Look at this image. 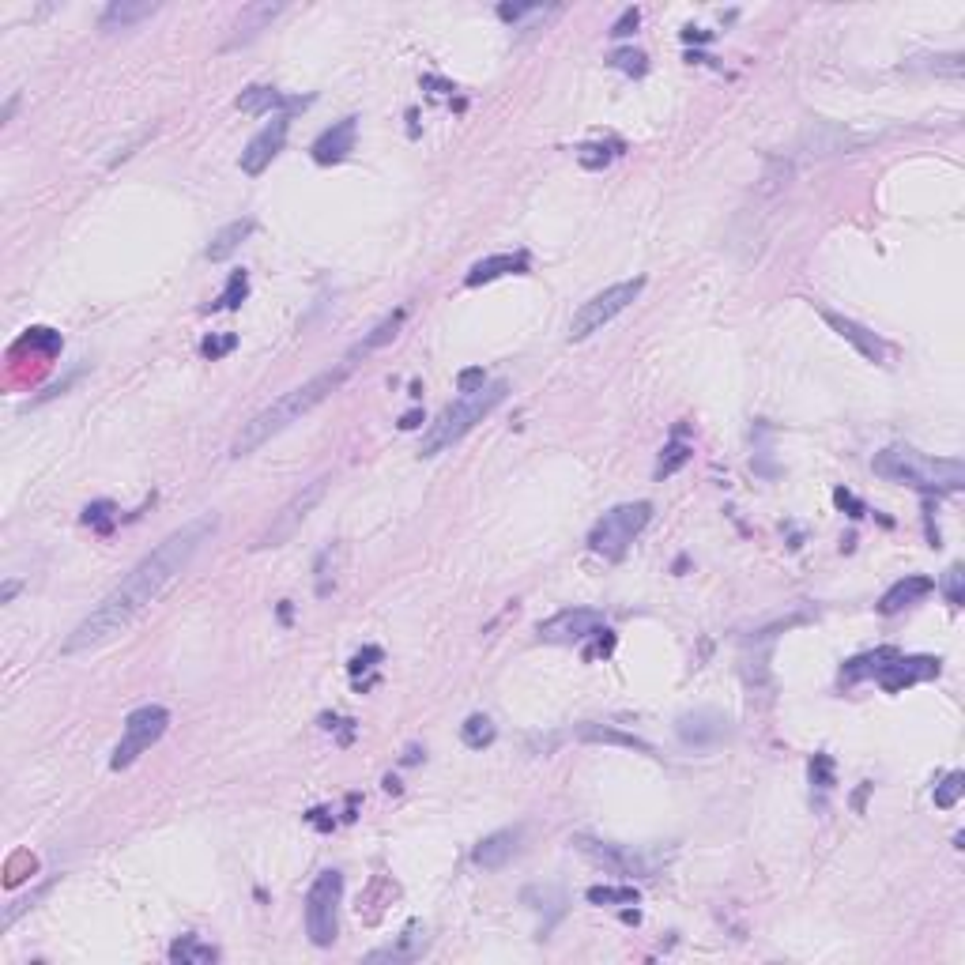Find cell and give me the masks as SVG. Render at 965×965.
Segmentation results:
<instances>
[{
	"label": "cell",
	"mask_w": 965,
	"mask_h": 965,
	"mask_svg": "<svg viewBox=\"0 0 965 965\" xmlns=\"http://www.w3.org/2000/svg\"><path fill=\"white\" fill-rule=\"evenodd\" d=\"M524 901H540V905H532L536 913H543V909H551V916H562V905H566V898H562V890L558 886H528L521 894Z\"/></svg>",
	"instance_id": "8d00e7d4"
},
{
	"label": "cell",
	"mask_w": 965,
	"mask_h": 965,
	"mask_svg": "<svg viewBox=\"0 0 965 965\" xmlns=\"http://www.w3.org/2000/svg\"><path fill=\"white\" fill-rule=\"evenodd\" d=\"M16 106H19V95H16V91H12V95H8V102H4V114H0V125H8V121H12V114H16Z\"/></svg>",
	"instance_id": "f907efd6"
},
{
	"label": "cell",
	"mask_w": 965,
	"mask_h": 965,
	"mask_svg": "<svg viewBox=\"0 0 965 965\" xmlns=\"http://www.w3.org/2000/svg\"><path fill=\"white\" fill-rule=\"evenodd\" d=\"M426 943H430V935H426V928L419 924V920H411L404 932L396 935V943H389V947H377L366 954V962H415V958H423Z\"/></svg>",
	"instance_id": "d6986e66"
},
{
	"label": "cell",
	"mask_w": 965,
	"mask_h": 965,
	"mask_svg": "<svg viewBox=\"0 0 965 965\" xmlns=\"http://www.w3.org/2000/svg\"><path fill=\"white\" fill-rule=\"evenodd\" d=\"M355 136H359V117H344L336 125H328L317 140H313V163L317 166H336L344 163L347 155L355 151Z\"/></svg>",
	"instance_id": "e0dca14e"
},
{
	"label": "cell",
	"mask_w": 965,
	"mask_h": 965,
	"mask_svg": "<svg viewBox=\"0 0 965 965\" xmlns=\"http://www.w3.org/2000/svg\"><path fill=\"white\" fill-rule=\"evenodd\" d=\"M155 12H159V4H151V0H110L102 8L99 27L102 31H129L136 23L151 19Z\"/></svg>",
	"instance_id": "cb8c5ba5"
},
{
	"label": "cell",
	"mask_w": 965,
	"mask_h": 965,
	"mask_svg": "<svg viewBox=\"0 0 965 965\" xmlns=\"http://www.w3.org/2000/svg\"><path fill=\"white\" fill-rule=\"evenodd\" d=\"M114 513H117L114 502H91V506L83 509V524H91L95 532H110V528L117 524Z\"/></svg>",
	"instance_id": "ab89813d"
},
{
	"label": "cell",
	"mask_w": 965,
	"mask_h": 965,
	"mask_svg": "<svg viewBox=\"0 0 965 965\" xmlns=\"http://www.w3.org/2000/svg\"><path fill=\"white\" fill-rule=\"evenodd\" d=\"M219 532V517L215 513H200L189 524H181L178 532H170L148 558H140L121 585L102 596V604L91 607V615H83L80 626L72 630L61 645L65 656H80L91 649H102L114 638H121L132 622L140 619L159 596H163L181 573L193 566V558L200 555V547Z\"/></svg>",
	"instance_id": "6da1fadb"
},
{
	"label": "cell",
	"mask_w": 965,
	"mask_h": 965,
	"mask_svg": "<svg viewBox=\"0 0 965 965\" xmlns=\"http://www.w3.org/2000/svg\"><path fill=\"white\" fill-rule=\"evenodd\" d=\"M867 136H852L849 129H837V125H822V121H815L811 129L803 132V148L811 151V155H841V151L849 148H860Z\"/></svg>",
	"instance_id": "7402d4cb"
},
{
	"label": "cell",
	"mask_w": 965,
	"mask_h": 965,
	"mask_svg": "<svg viewBox=\"0 0 965 965\" xmlns=\"http://www.w3.org/2000/svg\"><path fill=\"white\" fill-rule=\"evenodd\" d=\"M619 148V144H615ZM611 148V144H585V148H577V163L585 166V170H604L619 151Z\"/></svg>",
	"instance_id": "f35d334b"
},
{
	"label": "cell",
	"mask_w": 965,
	"mask_h": 965,
	"mask_svg": "<svg viewBox=\"0 0 965 965\" xmlns=\"http://www.w3.org/2000/svg\"><path fill=\"white\" fill-rule=\"evenodd\" d=\"M962 792H965V773H962V769H950L947 777H943V781L935 785V792H932V796H935V807L950 811L954 803L962 800Z\"/></svg>",
	"instance_id": "d590c367"
},
{
	"label": "cell",
	"mask_w": 965,
	"mask_h": 965,
	"mask_svg": "<svg viewBox=\"0 0 965 965\" xmlns=\"http://www.w3.org/2000/svg\"><path fill=\"white\" fill-rule=\"evenodd\" d=\"M834 502H837V506H841V509L849 506V509H852V517H860V513H864V506H860V498H856V494H849V491H834Z\"/></svg>",
	"instance_id": "c3c4849f"
},
{
	"label": "cell",
	"mask_w": 965,
	"mask_h": 965,
	"mask_svg": "<svg viewBox=\"0 0 965 965\" xmlns=\"http://www.w3.org/2000/svg\"><path fill=\"white\" fill-rule=\"evenodd\" d=\"M607 630L604 611L596 607H566L551 619H543L536 626V638L547 641V645H581V641L596 638Z\"/></svg>",
	"instance_id": "30bf717a"
},
{
	"label": "cell",
	"mask_w": 965,
	"mask_h": 965,
	"mask_svg": "<svg viewBox=\"0 0 965 965\" xmlns=\"http://www.w3.org/2000/svg\"><path fill=\"white\" fill-rule=\"evenodd\" d=\"M871 472L886 483L916 487L924 494H954L965 487V468L958 457H928L913 445H890L883 453H875Z\"/></svg>",
	"instance_id": "3957f363"
},
{
	"label": "cell",
	"mask_w": 965,
	"mask_h": 965,
	"mask_svg": "<svg viewBox=\"0 0 965 965\" xmlns=\"http://www.w3.org/2000/svg\"><path fill=\"white\" fill-rule=\"evenodd\" d=\"M811 781H815L818 788L834 785V762H830V754H815V758H811Z\"/></svg>",
	"instance_id": "7bdbcfd3"
},
{
	"label": "cell",
	"mask_w": 965,
	"mask_h": 965,
	"mask_svg": "<svg viewBox=\"0 0 965 965\" xmlns=\"http://www.w3.org/2000/svg\"><path fill=\"white\" fill-rule=\"evenodd\" d=\"M570 845L581 852V856H589L592 864L607 867V871H615V875H653V860H649L645 852L630 849V845L600 841V837H589V834H577Z\"/></svg>",
	"instance_id": "8fae6325"
},
{
	"label": "cell",
	"mask_w": 965,
	"mask_h": 965,
	"mask_svg": "<svg viewBox=\"0 0 965 965\" xmlns=\"http://www.w3.org/2000/svg\"><path fill=\"white\" fill-rule=\"evenodd\" d=\"M385 792H400V781H396V777H385Z\"/></svg>",
	"instance_id": "11a10c76"
},
{
	"label": "cell",
	"mask_w": 965,
	"mask_h": 965,
	"mask_svg": "<svg viewBox=\"0 0 965 965\" xmlns=\"http://www.w3.org/2000/svg\"><path fill=\"white\" fill-rule=\"evenodd\" d=\"M928 592H935V581L932 577H924V573H909V577H901V581H894L890 589L883 592V600H879V611L883 615H898V611H905V607L920 604Z\"/></svg>",
	"instance_id": "ffe728a7"
},
{
	"label": "cell",
	"mask_w": 965,
	"mask_h": 965,
	"mask_svg": "<svg viewBox=\"0 0 965 965\" xmlns=\"http://www.w3.org/2000/svg\"><path fill=\"white\" fill-rule=\"evenodd\" d=\"M374 660H381V649L377 645H370V649H362L355 660H351V675H359V671H366V668H374Z\"/></svg>",
	"instance_id": "7dc6e473"
},
{
	"label": "cell",
	"mask_w": 965,
	"mask_h": 965,
	"mask_svg": "<svg viewBox=\"0 0 965 965\" xmlns=\"http://www.w3.org/2000/svg\"><path fill=\"white\" fill-rule=\"evenodd\" d=\"M509 396V381L506 377H498V381H487L479 393H468L460 396L457 404H449V408L434 419V423L426 426L423 434V445H419V457H438V453H445L449 445H457L460 438H468L475 426L483 423L487 415H491L498 404H506Z\"/></svg>",
	"instance_id": "277c9868"
},
{
	"label": "cell",
	"mask_w": 965,
	"mask_h": 965,
	"mask_svg": "<svg viewBox=\"0 0 965 965\" xmlns=\"http://www.w3.org/2000/svg\"><path fill=\"white\" fill-rule=\"evenodd\" d=\"M170 728V709L166 705H140L125 717L121 743L110 754V769H129L140 754H148Z\"/></svg>",
	"instance_id": "ba28073f"
},
{
	"label": "cell",
	"mask_w": 965,
	"mask_h": 965,
	"mask_svg": "<svg viewBox=\"0 0 965 965\" xmlns=\"http://www.w3.org/2000/svg\"><path fill=\"white\" fill-rule=\"evenodd\" d=\"M310 99H287L283 91H276V87H261V83H253V87H246L238 99H234V106L242 110V114H253V117H264V114H276V110H295V106H306Z\"/></svg>",
	"instance_id": "603a6c76"
},
{
	"label": "cell",
	"mask_w": 965,
	"mask_h": 965,
	"mask_svg": "<svg viewBox=\"0 0 965 965\" xmlns=\"http://www.w3.org/2000/svg\"><path fill=\"white\" fill-rule=\"evenodd\" d=\"M340 901H344V875L321 871L306 890V935L313 947H332L340 932Z\"/></svg>",
	"instance_id": "8992f818"
},
{
	"label": "cell",
	"mask_w": 965,
	"mask_h": 965,
	"mask_svg": "<svg viewBox=\"0 0 965 965\" xmlns=\"http://www.w3.org/2000/svg\"><path fill=\"white\" fill-rule=\"evenodd\" d=\"M19 589H23V585L8 577V581H4V589H0V604H12V600H16V592H19Z\"/></svg>",
	"instance_id": "681fc988"
},
{
	"label": "cell",
	"mask_w": 965,
	"mask_h": 965,
	"mask_svg": "<svg viewBox=\"0 0 965 965\" xmlns=\"http://www.w3.org/2000/svg\"><path fill=\"white\" fill-rule=\"evenodd\" d=\"M532 12H540L536 4H498V16L506 19V23H517V19L532 16Z\"/></svg>",
	"instance_id": "bcb514c9"
},
{
	"label": "cell",
	"mask_w": 965,
	"mask_h": 965,
	"mask_svg": "<svg viewBox=\"0 0 965 965\" xmlns=\"http://www.w3.org/2000/svg\"><path fill=\"white\" fill-rule=\"evenodd\" d=\"M641 291H645V276H634V279H622V283H611L600 295H592L589 302H581V310L573 313L570 321V340H589L592 332L611 325L619 313H626L638 302Z\"/></svg>",
	"instance_id": "52a82bcc"
},
{
	"label": "cell",
	"mask_w": 965,
	"mask_h": 965,
	"mask_svg": "<svg viewBox=\"0 0 965 965\" xmlns=\"http://www.w3.org/2000/svg\"><path fill=\"white\" fill-rule=\"evenodd\" d=\"M287 132H291V117L287 114H276L268 125H264L253 140L246 144V151H242V174H249V178H261L268 166L279 159V151L287 148Z\"/></svg>",
	"instance_id": "7c38bea8"
},
{
	"label": "cell",
	"mask_w": 965,
	"mask_h": 965,
	"mask_svg": "<svg viewBox=\"0 0 965 965\" xmlns=\"http://www.w3.org/2000/svg\"><path fill=\"white\" fill-rule=\"evenodd\" d=\"M166 958L174 965H212L219 962V950L212 943H204L200 935H178L166 950Z\"/></svg>",
	"instance_id": "83f0119b"
},
{
	"label": "cell",
	"mask_w": 965,
	"mask_h": 965,
	"mask_svg": "<svg viewBox=\"0 0 965 965\" xmlns=\"http://www.w3.org/2000/svg\"><path fill=\"white\" fill-rule=\"evenodd\" d=\"M419 423H423V415H419V411H408V415L400 419V426H404V430H415Z\"/></svg>",
	"instance_id": "f5cc1de1"
},
{
	"label": "cell",
	"mask_w": 965,
	"mask_h": 965,
	"mask_svg": "<svg viewBox=\"0 0 965 965\" xmlns=\"http://www.w3.org/2000/svg\"><path fill=\"white\" fill-rule=\"evenodd\" d=\"M577 739H585V743H607V747H622V751H638L656 758L653 743H645V739L634 736V732H619V728H611V724H581V728H577Z\"/></svg>",
	"instance_id": "484cf974"
},
{
	"label": "cell",
	"mask_w": 965,
	"mask_h": 965,
	"mask_svg": "<svg viewBox=\"0 0 965 965\" xmlns=\"http://www.w3.org/2000/svg\"><path fill=\"white\" fill-rule=\"evenodd\" d=\"M690 449L687 442H683V430H675V438H671L668 445H664V453H660V464H656V479H668V475H675L683 464L690 460Z\"/></svg>",
	"instance_id": "1f68e13d"
},
{
	"label": "cell",
	"mask_w": 965,
	"mask_h": 965,
	"mask_svg": "<svg viewBox=\"0 0 965 965\" xmlns=\"http://www.w3.org/2000/svg\"><path fill=\"white\" fill-rule=\"evenodd\" d=\"M246 295H249V272L246 268H234L227 279V287H223V295L215 298L208 310H238V306L246 302Z\"/></svg>",
	"instance_id": "d6a6232c"
},
{
	"label": "cell",
	"mask_w": 965,
	"mask_h": 965,
	"mask_svg": "<svg viewBox=\"0 0 965 965\" xmlns=\"http://www.w3.org/2000/svg\"><path fill=\"white\" fill-rule=\"evenodd\" d=\"M457 385H460V393L468 396V393H479L483 385H487V374H483V366H472V370H464V374L457 377Z\"/></svg>",
	"instance_id": "f6af8a7d"
},
{
	"label": "cell",
	"mask_w": 965,
	"mask_h": 965,
	"mask_svg": "<svg viewBox=\"0 0 965 965\" xmlns=\"http://www.w3.org/2000/svg\"><path fill=\"white\" fill-rule=\"evenodd\" d=\"M939 589H943V596H947L950 607H962L965 604V570H962V566H950Z\"/></svg>",
	"instance_id": "60d3db41"
},
{
	"label": "cell",
	"mask_w": 965,
	"mask_h": 965,
	"mask_svg": "<svg viewBox=\"0 0 965 965\" xmlns=\"http://www.w3.org/2000/svg\"><path fill=\"white\" fill-rule=\"evenodd\" d=\"M898 656V649H875V653H864V656H852L849 664L841 668V679L845 683H860V679H875L879 675V668H883L886 660H894Z\"/></svg>",
	"instance_id": "f546056e"
},
{
	"label": "cell",
	"mask_w": 965,
	"mask_h": 965,
	"mask_svg": "<svg viewBox=\"0 0 965 965\" xmlns=\"http://www.w3.org/2000/svg\"><path fill=\"white\" fill-rule=\"evenodd\" d=\"M404 321H408V306H400V310H393V313H389V317H385V321H377V325L370 328L366 336H362L359 344H355V347H351V351H347V362L355 366V359H366V355H374L377 347L393 344L396 336H400V328H404Z\"/></svg>",
	"instance_id": "d4e9b609"
},
{
	"label": "cell",
	"mask_w": 965,
	"mask_h": 965,
	"mask_svg": "<svg viewBox=\"0 0 965 965\" xmlns=\"http://www.w3.org/2000/svg\"><path fill=\"white\" fill-rule=\"evenodd\" d=\"M607 65L626 72V76H645V72H649V57L641 50H615L607 57Z\"/></svg>",
	"instance_id": "74e56055"
},
{
	"label": "cell",
	"mask_w": 965,
	"mask_h": 965,
	"mask_svg": "<svg viewBox=\"0 0 965 965\" xmlns=\"http://www.w3.org/2000/svg\"><path fill=\"white\" fill-rule=\"evenodd\" d=\"M521 845V826H506V830H494L472 849V864L483 871H502L513 860V852Z\"/></svg>",
	"instance_id": "ac0fdd59"
},
{
	"label": "cell",
	"mask_w": 965,
	"mask_h": 965,
	"mask_svg": "<svg viewBox=\"0 0 965 965\" xmlns=\"http://www.w3.org/2000/svg\"><path fill=\"white\" fill-rule=\"evenodd\" d=\"M328 483H332V479L321 475V479H313L310 487H302L298 494H291V502L279 509V513H272L268 528L253 540V551H268V547H283V543L295 540V532L302 528V521H306V517L313 513V506L325 498Z\"/></svg>",
	"instance_id": "9c48e42d"
},
{
	"label": "cell",
	"mask_w": 965,
	"mask_h": 965,
	"mask_svg": "<svg viewBox=\"0 0 965 965\" xmlns=\"http://www.w3.org/2000/svg\"><path fill=\"white\" fill-rule=\"evenodd\" d=\"M585 898L592 905H638V890L634 886H589Z\"/></svg>",
	"instance_id": "836d02e7"
},
{
	"label": "cell",
	"mask_w": 965,
	"mask_h": 965,
	"mask_svg": "<svg viewBox=\"0 0 965 965\" xmlns=\"http://www.w3.org/2000/svg\"><path fill=\"white\" fill-rule=\"evenodd\" d=\"M818 317L834 328L841 340H849V344L856 347V351H860L867 362H879V366H886V362H890V344H886L883 336H875L867 325L852 321V317H845V313L826 310V306H818Z\"/></svg>",
	"instance_id": "9a60e30c"
},
{
	"label": "cell",
	"mask_w": 965,
	"mask_h": 965,
	"mask_svg": "<svg viewBox=\"0 0 965 965\" xmlns=\"http://www.w3.org/2000/svg\"><path fill=\"white\" fill-rule=\"evenodd\" d=\"M638 23H641V12L638 8H626L619 19H615V27H611V34L615 38H630V34L638 31Z\"/></svg>",
	"instance_id": "ee69618b"
},
{
	"label": "cell",
	"mask_w": 965,
	"mask_h": 965,
	"mask_svg": "<svg viewBox=\"0 0 965 965\" xmlns=\"http://www.w3.org/2000/svg\"><path fill=\"white\" fill-rule=\"evenodd\" d=\"M238 347V336L234 332H223V336H208L204 344H200V351H204V359H223V355H230Z\"/></svg>",
	"instance_id": "b9f144b4"
},
{
	"label": "cell",
	"mask_w": 965,
	"mask_h": 965,
	"mask_svg": "<svg viewBox=\"0 0 965 965\" xmlns=\"http://www.w3.org/2000/svg\"><path fill=\"white\" fill-rule=\"evenodd\" d=\"M675 732H679V739H683L687 747H694V751H709V747H717V743H724V739L732 736V720L724 717V713H717V709H694V713H683V717H679Z\"/></svg>",
	"instance_id": "5bb4252c"
},
{
	"label": "cell",
	"mask_w": 965,
	"mask_h": 965,
	"mask_svg": "<svg viewBox=\"0 0 965 965\" xmlns=\"http://www.w3.org/2000/svg\"><path fill=\"white\" fill-rule=\"evenodd\" d=\"M653 502H622V506L607 509L600 521L592 524L589 532V551L592 555L607 558V562H619L626 551H630V543L638 540L641 532L649 528V521H653Z\"/></svg>",
	"instance_id": "5b68a950"
},
{
	"label": "cell",
	"mask_w": 965,
	"mask_h": 965,
	"mask_svg": "<svg viewBox=\"0 0 965 965\" xmlns=\"http://www.w3.org/2000/svg\"><path fill=\"white\" fill-rule=\"evenodd\" d=\"M347 377H351V362L344 359L336 370H321V374L310 377L306 385H298V389H291V393L276 396L268 408L257 411L249 423H242L238 438L230 442V457H234V460L253 457L261 445H268L272 438H279V434H283L287 426H295L302 415H310L313 408H321L328 396L344 385Z\"/></svg>",
	"instance_id": "7a4b0ae2"
},
{
	"label": "cell",
	"mask_w": 965,
	"mask_h": 965,
	"mask_svg": "<svg viewBox=\"0 0 965 965\" xmlns=\"http://www.w3.org/2000/svg\"><path fill=\"white\" fill-rule=\"evenodd\" d=\"M494 736H498V728H494V720L487 717V713H472V717L460 724V739H464V747H468V751H483V747H491Z\"/></svg>",
	"instance_id": "4dcf8cb0"
},
{
	"label": "cell",
	"mask_w": 965,
	"mask_h": 965,
	"mask_svg": "<svg viewBox=\"0 0 965 965\" xmlns=\"http://www.w3.org/2000/svg\"><path fill=\"white\" fill-rule=\"evenodd\" d=\"M528 253H498V257H483L479 264H472V272L464 276V287H483L502 276H524L528 272Z\"/></svg>",
	"instance_id": "44dd1931"
},
{
	"label": "cell",
	"mask_w": 965,
	"mask_h": 965,
	"mask_svg": "<svg viewBox=\"0 0 965 965\" xmlns=\"http://www.w3.org/2000/svg\"><path fill=\"white\" fill-rule=\"evenodd\" d=\"M340 562H344V543H328L325 551L317 555V562H313V585H317V596H321V600L332 596V589H336Z\"/></svg>",
	"instance_id": "f1b7e54d"
},
{
	"label": "cell",
	"mask_w": 965,
	"mask_h": 965,
	"mask_svg": "<svg viewBox=\"0 0 965 965\" xmlns=\"http://www.w3.org/2000/svg\"><path fill=\"white\" fill-rule=\"evenodd\" d=\"M419 758H423V751H419V747H408V751H404V762H408V766H411V762H419Z\"/></svg>",
	"instance_id": "db71d44e"
},
{
	"label": "cell",
	"mask_w": 965,
	"mask_h": 965,
	"mask_svg": "<svg viewBox=\"0 0 965 965\" xmlns=\"http://www.w3.org/2000/svg\"><path fill=\"white\" fill-rule=\"evenodd\" d=\"M939 671H943V660H935V656H894V660H886L883 668H879V687L886 690V694H901V690L916 687V683H928V679H939Z\"/></svg>",
	"instance_id": "4fadbf2b"
},
{
	"label": "cell",
	"mask_w": 965,
	"mask_h": 965,
	"mask_svg": "<svg viewBox=\"0 0 965 965\" xmlns=\"http://www.w3.org/2000/svg\"><path fill=\"white\" fill-rule=\"evenodd\" d=\"M683 38H687V42H709L713 34H709V31H698V27H687V31H683Z\"/></svg>",
	"instance_id": "816d5d0a"
},
{
	"label": "cell",
	"mask_w": 965,
	"mask_h": 965,
	"mask_svg": "<svg viewBox=\"0 0 965 965\" xmlns=\"http://www.w3.org/2000/svg\"><path fill=\"white\" fill-rule=\"evenodd\" d=\"M283 12V4H272V0H257V4H246L242 8V16L234 19V27H230V38L223 42V53L230 50H242V46H249V42H257L261 38V31H268L272 27V19Z\"/></svg>",
	"instance_id": "2e32d148"
},
{
	"label": "cell",
	"mask_w": 965,
	"mask_h": 965,
	"mask_svg": "<svg viewBox=\"0 0 965 965\" xmlns=\"http://www.w3.org/2000/svg\"><path fill=\"white\" fill-rule=\"evenodd\" d=\"M253 230H257L253 219H234V223H227V227H219L212 234V242H208V261H227L230 253L242 249V242H246Z\"/></svg>",
	"instance_id": "4316f807"
},
{
	"label": "cell",
	"mask_w": 965,
	"mask_h": 965,
	"mask_svg": "<svg viewBox=\"0 0 965 965\" xmlns=\"http://www.w3.org/2000/svg\"><path fill=\"white\" fill-rule=\"evenodd\" d=\"M50 890H53V879H50V883H42V886H38V890H31L27 898L12 901V905L4 909V920H0V932H12V928H16V920H19V916H23V913H31L34 905H38V901L46 898Z\"/></svg>",
	"instance_id": "e575fe53"
}]
</instances>
